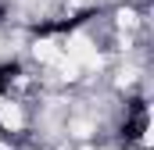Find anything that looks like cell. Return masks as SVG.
Wrapping results in <instances>:
<instances>
[{
	"label": "cell",
	"instance_id": "obj_1",
	"mask_svg": "<svg viewBox=\"0 0 154 150\" xmlns=\"http://www.w3.org/2000/svg\"><path fill=\"white\" fill-rule=\"evenodd\" d=\"M0 125L4 129H22V111L14 100H0Z\"/></svg>",
	"mask_w": 154,
	"mask_h": 150
}]
</instances>
